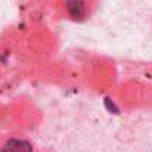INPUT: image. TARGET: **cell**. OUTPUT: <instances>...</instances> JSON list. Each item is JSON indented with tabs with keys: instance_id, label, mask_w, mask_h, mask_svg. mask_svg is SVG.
<instances>
[{
	"instance_id": "1",
	"label": "cell",
	"mask_w": 152,
	"mask_h": 152,
	"mask_svg": "<svg viewBox=\"0 0 152 152\" xmlns=\"http://www.w3.org/2000/svg\"><path fill=\"white\" fill-rule=\"evenodd\" d=\"M31 145L27 140L21 139H11L2 148V152H31Z\"/></svg>"
},
{
	"instance_id": "2",
	"label": "cell",
	"mask_w": 152,
	"mask_h": 152,
	"mask_svg": "<svg viewBox=\"0 0 152 152\" xmlns=\"http://www.w3.org/2000/svg\"><path fill=\"white\" fill-rule=\"evenodd\" d=\"M67 11L73 18H82L85 14L84 0H67Z\"/></svg>"
}]
</instances>
